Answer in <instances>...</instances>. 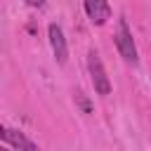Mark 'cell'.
Returning a JSON list of instances; mask_svg holds the SVG:
<instances>
[{
  "instance_id": "3957f363",
  "label": "cell",
  "mask_w": 151,
  "mask_h": 151,
  "mask_svg": "<svg viewBox=\"0 0 151 151\" xmlns=\"http://www.w3.org/2000/svg\"><path fill=\"white\" fill-rule=\"evenodd\" d=\"M47 35H50V45H52V52H54L57 61L59 64H66V59H68V45H66V38H64L61 26L59 24H50Z\"/></svg>"
},
{
  "instance_id": "8992f818",
  "label": "cell",
  "mask_w": 151,
  "mask_h": 151,
  "mask_svg": "<svg viewBox=\"0 0 151 151\" xmlns=\"http://www.w3.org/2000/svg\"><path fill=\"white\" fill-rule=\"evenodd\" d=\"M26 5H31V7H42L45 5V0H24Z\"/></svg>"
},
{
  "instance_id": "52a82bcc",
  "label": "cell",
  "mask_w": 151,
  "mask_h": 151,
  "mask_svg": "<svg viewBox=\"0 0 151 151\" xmlns=\"http://www.w3.org/2000/svg\"><path fill=\"white\" fill-rule=\"evenodd\" d=\"M5 134H7V127H5V125H0V139H5Z\"/></svg>"
},
{
  "instance_id": "5b68a950",
  "label": "cell",
  "mask_w": 151,
  "mask_h": 151,
  "mask_svg": "<svg viewBox=\"0 0 151 151\" xmlns=\"http://www.w3.org/2000/svg\"><path fill=\"white\" fill-rule=\"evenodd\" d=\"M5 142L12 146V149H17V151H40L24 132H17V130H9L7 127V134H5Z\"/></svg>"
},
{
  "instance_id": "7a4b0ae2",
  "label": "cell",
  "mask_w": 151,
  "mask_h": 151,
  "mask_svg": "<svg viewBox=\"0 0 151 151\" xmlns=\"http://www.w3.org/2000/svg\"><path fill=\"white\" fill-rule=\"evenodd\" d=\"M87 68H90V78H92V85H94V92L106 97L111 92V80L106 76V68L101 64V57L97 50H90L87 52Z\"/></svg>"
},
{
  "instance_id": "277c9868",
  "label": "cell",
  "mask_w": 151,
  "mask_h": 151,
  "mask_svg": "<svg viewBox=\"0 0 151 151\" xmlns=\"http://www.w3.org/2000/svg\"><path fill=\"white\" fill-rule=\"evenodd\" d=\"M83 5H85V12H87L90 21L97 24V26H104L111 19V5H109V0H83Z\"/></svg>"
},
{
  "instance_id": "ba28073f",
  "label": "cell",
  "mask_w": 151,
  "mask_h": 151,
  "mask_svg": "<svg viewBox=\"0 0 151 151\" xmlns=\"http://www.w3.org/2000/svg\"><path fill=\"white\" fill-rule=\"evenodd\" d=\"M0 151H7V149H5V146H0Z\"/></svg>"
},
{
  "instance_id": "6da1fadb",
  "label": "cell",
  "mask_w": 151,
  "mask_h": 151,
  "mask_svg": "<svg viewBox=\"0 0 151 151\" xmlns=\"http://www.w3.org/2000/svg\"><path fill=\"white\" fill-rule=\"evenodd\" d=\"M113 40H116V47H118L120 57H123L127 64H132V66H134V64L139 61V57H137V47H134V40H132V31H130V26H127L125 17H120V19H118V28H116Z\"/></svg>"
}]
</instances>
